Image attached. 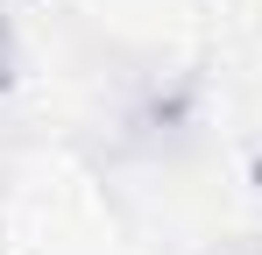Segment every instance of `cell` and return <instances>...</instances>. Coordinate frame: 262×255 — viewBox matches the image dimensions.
I'll return each instance as SVG.
<instances>
[{
    "label": "cell",
    "mask_w": 262,
    "mask_h": 255,
    "mask_svg": "<svg viewBox=\"0 0 262 255\" xmlns=\"http://www.w3.org/2000/svg\"><path fill=\"white\" fill-rule=\"evenodd\" d=\"M14 64H21V50H14V22H7V7H0V92L14 85Z\"/></svg>",
    "instance_id": "1"
}]
</instances>
